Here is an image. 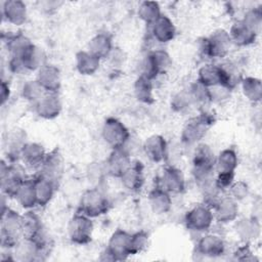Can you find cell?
Instances as JSON below:
<instances>
[{"label":"cell","instance_id":"36","mask_svg":"<svg viewBox=\"0 0 262 262\" xmlns=\"http://www.w3.org/2000/svg\"><path fill=\"white\" fill-rule=\"evenodd\" d=\"M236 232L245 241L256 238L260 232V223L256 218L242 219L236 224Z\"/></svg>","mask_w":262,"mask_h":262},{"label":"cell","instance_id":"42","mask_svg":"<svg viewBox=\"0 0 262 262\" xmlns=\"http://www.w3.org/2000/svg\"><path fill=\"white\" fill-rule=\"evenodd\" d=\"M209 98L211 101H221L227 98L230 94V90L222 85H216L208 88Z\"/></svg>","mask_w":262,"mask_h":262},{"label":"cell","instance_id":"4","mask_svg":"<svg viewBox=\"0 0 262 262\" xmlns=\"http://www.w3.org/2000/svg\"><path fill=\"white\" fill-rule=\"evenodd\" d=\"M25 170L14 164L1 163V189L4 195L15 198L18 189L27 180Z\"/></svg>","mask_w":262,"mask_h":262},{"label":"cell","instance_id":"38","mask_svg":"<svg viewBox=\"0 0 262 262\" xmlns=\"http://www.w3.org/2000/svg\"><path fill=\"white\" fill-rule=\"evenodd\" d=\"M46 90L39 84L37 80L35 81H28L23 87V96L30 101L37 102L44 94Z\"/></svg>","mask_w":262,"mask_h":262},{"label":"cell","instance_id":"31","mask_svg":"<svg viewBox=\"0 0 262 262\" xmlns=\"http://www.w3.org/2000/svg\"><path fill=\"white\" fill-rule=\"evenodd\" d=\"M100 63V58L89 51H79L76 54V68L81 75L94 74Z\"/></svg>","mask_w":262,"mask_h":262},{"label":"cell","instance_id":"13","mask_svg":"<svg viewBox=\"0 0 262 262\" xmlns=\"http://www.w3.org/2000/svg\"><path fill=\"white\" fill-rule=\"evenodd\" d=\"M63 159L58 149H53L46 155V158L39 170V174L52 180L58 185L63 173Z\"/></svg>","mask_w":262,"mask_h":262},{"label":"cell","instance_id":"26","mask_svg":"<svg viewBox=\"0 0 262 262\" xmlns=\"http://www.w3.org/2000/svg\"><path fill=\"white\" fill-rule=\"evenodd\" d=\"M225 249V244L219 235L207 234L203 236L196 246V250L200 254L205 256L215 257L223 254Z\"/></svg>","mask_w":262,"mask_h":262},{"label":"cell","instance_id":"30","mask_svg":"<svg viewBox=\"0 0 262 262\" xmlns=\"http://www.w3.org/2000/svg\"><path fill=\"white\" fill-rule=\"evenodd\" d=\"M113 50L112 37L107 33L96 34L89 42V52L98 58L107 57Z\"/></svg>","mask_w":262,"mask_h":262},{"label":"cell","instance_id":"32","mask_svg":"<svg viewBox=\"0 0 262 262\" xmlns=\"http://www.w3.org/2000/svg\"><path fill=\"white\" fill-rule=\"evenodd\" d=\"M236 167H237V156L234 149L225 148L222 151H220L218 157H216L215 172H217V174L234 173Z\"/></svg>","mask_w":262,"mask_h":262},{"label":"cell","instance_id":"8","mask_svg":"<svg viewBox=\"0 0 262 262\" xmlns=\"http://www.w3.org/2000/svg\"><path fill=\"white\" fill-rule=\"evenodd\" d=\"M93 223L90 217L78 213L74 215L68 225V234L70 239L77 245H85L91 241Z\"/></svg>","mask_w":262,"mask_h":262},{"label":"cell","instance_id":"23","mask_svg":"<svg viewBox=\"0 0 262 262\" xmlns=\"http://www.w3.org/2000/svg\"><path fill=\"white\" fill-rule=\"evenodd\" d=\"M35 192H36V200L37 205L39 206H46L52 199L54 191L57 187L52 180L38 174L36 177L33 178Z\"/></svg>","mask_w":262,"mask_h":262},{"label":"cell","instance_id":"18","mask_svg":"<svg viewBox=\"0 0 262 262\" xmlns=\"http://www.w3.org/2000/svg\"><path fill=\"white\" fill-rule=\"evenodd\" d=\"M214 210V218L221 223H228L236 219L238 215V206L234 199L231 196L221 198L215 207Z\"/></svg>","mask_w":262,"mask_h":262},{"label":"cell","instance_id":"25","mask_svg":"<svg viewBox=\"0 0 262 262\" xmlns=\"http://www.w3.org/2000/svg\"><path fill=\"white\" fill-rule=\"evenodd\" d=\"M231 42L238 46H248L255 42L257 34L252 31L242 19L235 21L228 32Z\"/></svg>","mask_w":262,"mask_h":262},{"label":"cell","instance_id":"43","mask_svg":"<svg viewBox=\"0 0 262 262\" xmlns=\"http://www.w3.org/2000/svg\"><path fill=\"white\" fill-rule=\"evenodd\" d=\"M192 100V97L190 95V93H178L174 99L172 104V107L176 111H182L183 108L187 107V105H189L190 101Z\"/></svg>","mask_w":262,"mask_h":262},{"label":"cell","instance_id":"5","mask_svg":"<svg viewBox=\"0 0 262 262\" xmlns=\"http://www.w3.org/2000/svg\"><path fill=\"white\" fill-rule=\"evenodd\" d=\"M45 64L44 51L33 43L17 58H11L9 61L10 70L14 73L40 70Z\"/></svg>","mask_w":262,"mask_h":262},{"label":"cell","instance_id":"10","mask_svg":"<svg viewBox=\"0 0 262 262\" xmlns=\"http://www.w3.org/2000/svg\"><path fill=\"white\" fill-rule=\"evenodd\" d=\"M172 60L167 51L157 49L147 54L142 66V76L154 80L159 75L164 74L171 66Z\"/></svg>","mask_w":262,"mask_h":262},{"label":"cell","instance_id":"20","mask_svg":"<svg viewBox=\"0 0 262 262\" xmlns=\"http://www.w3.org/2000/svg\"><path fill=\"white\" fill-rule=\"evenodd\" d=\"M39 84L46 90V92L57 93L60 87V73L53 64H44L37 77Z\"/></svg>","mask_w":262,"mask_h":262},{"label":"cell","instance_id":"1","mask_svg":"<svg viewBox=\"0 0 262 262\" xmlns=\"http://www.w3.org/2000/svg\"><path fill=\"white\" fill-rule=\"evenodd\" d=\"M216 157L212 148L207 144L196 146L192 159V173L196 183L203 188H207L214 183Z\"/></svg>","mask_w":262,"mask_h":262},{"label":"cell","instance_id":"19","mask_svg":"<svg viewBox=\"0 0 262 262\" xmlns=\"http://www.w3.org/2000/svg\"><path fill=\"white\" fill-rule=\"evenodd\" d=\"M1 11L3 18L15 26H21L27 19V5L19 0L3 2Z\"/></svg>","mask_w":262,"mask_h":262},{"label":"cell","instance_id":"14","mask_svg":"<svg viewBox=\"0 0 262 262\" xmlns=\"http://www.w3.org/2000/svg\"><path fill=\"white\" fill-rule=\"evenodd\" d=\"M160 187L169 193H180L185 188V179L183 173L178 168L168 166L163 170L160 178Z\"/></svg>","mask_w":262,"mask_h":262},{"label":"cell","instance_id":"29","mask_svg":"<svg viewBox=\"0 0 262 262\" xmlns=\"http://www.w3.org/2000/svg\"><path fill=\"white\" fill-rule=\"evenodd\" d=\"M21 220L24 238L33 239L34 237H36L45 230L40 216L33 211L28 210L25 214H23Z\"/></svg>","mask_w":262,"mask_h":262},{"label":"cell","instance_id":"40","mask_svg":"<svg viewBox=\"0 0 262 262\" xmlns=\"http://www.w3.org/2000/svg\"><path fill=\"white\" fill-rule=\"evenodd\" d=\"M148 243V234L141 230L131 235V251L132 255L140 253L143 251Z\"/></svg>","mask_w":262,"mask_h":262},{"label":"cell","instance_id":"15","mask_svg":"<svg viewBox=\"0 0 262 262\" xmlns=\"http://www.w3.org/2000/svg\"><path fill=\"white\" fill-rule=\"evenodd\" d=\"M47 152L44 147L36 142H27L20 151L19 159L28 169L40 170Z\"/></svg>","mask_w":262,"mask_h":262},{"label":"cell","instance_id":"33","mask_svg":"<svg viewBox=\"0 0 262 262\" xmlns=\"http://www.w3.org/2000/svg\"><path fill=\"white\" fill-rule=\"evenodd\" d=\"M15 200L24 209L27 210H30L37 205L33 179H27L23 183L15 195Z\"/></svg>","mask_w":262,"mask_h":262},{"label":"cell","instance_id":"34","mask_svg":"<svg viewBox=\"0 0 262 262\" xmlns=\"http://www.w3.org/2000/svg\"><path fill=\"white\" fill-rule=\"evenodd\" d=\"M152 80L140 75L134 83V93L136 98L143 103H152L155 101L152 92Z\"/></svg>","mask_w":262,"mask_h":262},{"label":"cell","instance_id":"16","mask_svg":"<svg viewBox=\"0 0 262 262\" xmlns=\"http://www.w3.org/2000/svg\"><path fill=\"white\" fill-rule=\"evenodd\" d=\"M35 104L36 113L44 119H54L61 112V101L54 92H46Z\"/></svg>","mask_w":262,"mask_h":262},{"label":"cell","instance_id":"22","mask_svg":"<svg viewBox=\"0 0 262 262\" xmlns=\"http://www.w3.org/2000/svg\"><path fill=\"white\" fill-rule=\"evenodd\" d=\"M123 185L130 191H138L144 183L143 166L140 162H135L120 177Z\"/></svg>","mask_w":262,"mask_h":262},{"label":"cell","instance_id":"9","mask_svg":"<svg viewBox=\"0 0 262 262\" xmlns=\"http://www.w3.org/2000/svg\"><path fill=\"white\" fill-rule=\"evenodd\" d=\"M102 137L113 149H116L125 146L129 140L130 133L121 121L116 118H108L102 127Z\"/></svg>","mask_w":262,"mask_h":262},{"label":"cell","instance_id":"37","mask_svg":"<svg viewBox=\"0 0 262 262\" xmlns=\"http://www.w3.org/2000/svg\"><path fill=\"white\" fill-rule=\"evenodd\" d=\"M162 15L158 2L143 1L138 7V16L147 25H152Z\"/></svg>","mask_w":262,"mask_h":262},{"label":"cell","instance_id":"7","mask_svg":"<svg viewBox=\"0 0 262 262\" xmlns=\"http://www.w3.org/2000/svg\"><path fill=\"white\" fill-rule=\"evenodd\" d=\"M231 39L227 31L219 29L214 31L203 42V52L211 58L224 57L230 48Z\"/></svg>","mask_w":262,"mask_h":262},{"label":"cell","instance_id":"11","mask_svg":"<svg viewBox=\"0 0 262 262\" xmlns=\"http://www.w3.org/2000/svg\"><path fill=\"white\" fill-rule=\"evenodd\" d=\"M214 220L212 209L206 204H201L189 210L184 218L186 227L193 231L208 230Z\"/></svg>","mask_w":262,"mask_h":262},{"label":"cell","instance_id":"2","mask_svg":"<svg viewBox=\"0 0 262 262\" xmlns=\"http://www.w3.org/2000/svg\"><path fill=\"white\" fill-rule=\"evenodd\" d=\"M0 236L3 248H14L21 241V238H24L21 215L9 208L3 210Z\"/></svg>","mask_w":262,"mask_h":262},{"label":"cell","instance_id":"6","mask_svg":"<svg viewBox=\"0 0 262 262\" xmlns=\"http://www.w3.org/2000/svg\"><path fill=\"white\" fill-rule=\"evenodd\" d=\"M214 121L213 116L208 113H202L198 117L190 119L182 129L181 140L186 144L196 143L205 136Z\"/></svg>","mask_w":262,"mask_h":262},{"label":"cell","instance_id":"41","mask_svg":"<svg viewBox=\"0 0 262 262\" xmlns=\"http://www.w3.org/2000/svg\"><path fill=\"white\" fill-rule=\"evenodd\" d=\"M228 189H230L231 198L234 199L236 202L244 200L249 194V186L244 181L233 182Z\"/></svg>","mask_w":262,"mask_h":262},{"label":"cell","instance_id":"21","mask_svg":"<svg viewBox=\"0 0 262 262\" xmlns=\"http://www.w3.org/2000/svg\"><path fill=\"white\" fill-rule=\"evenodd\" d=\"M143 149L149 160L156 163H161L167 158V142L161 135H151L144 144Z\"/></svg>","mask_w":262,"mask_h":262},{"label":"cell","instance_id":"44","mask_svg":"<svg viewBox=\"0 0 262 262\" xmlns=\"http://www.w3.org/2000/svg\"><path fill=\"white\" fill-rule=\"evenodd\" d=\"M9 95H10L9 85L5 81H2V84H1V103L2 104H4L6 100H8Z\"/></svg>","mask_w":262,"mask_h":262},{"label":"cell","instance_id":"24","mask_svg":"<svg viewBox=\"0 0 262 262\" xmlns=\"http://www.w3.org/2000/svg\"><path fill=\"white\" fill-rule=\"evenodd\" d=\"M151 34L157 41L161 43H167L174 39L176 29L173 21L167 15L162 14L151 25Z\"/></svg>","mask_w":262,"mask_h":262},{"label":"cell","instance_id":"27","mask_svg":"<svg viewBox=\"0 0 262 262\" xmlns=\"http://www.w3.org/2000/svg\"><path fill=\"white\" fill-rule=\"evenodd\" d=\"M148 203L156 214H164L171 209L172 199L167 190L158 185L150 190L148 194Z\"/></svg>","mask_w":262,"mask_h":262},{"label":"cell","instance_id":"35","mask_svg":"<svg viewBox=\"0 0 262 262\" xmlns=\"http://www.w3.org/2000/svg\"><path fill=\"white\" fill-rule=\"evenodd\" d=\"M244 95L253 102H259L262 96L261 81L257 78L247 77L241 80Z\"/></svg>","mask_w":262,"mask_h":262},{"label":"cell","instance_id":"17","mask_svg":"<svg viewBox=\"0 0 262 262\" xmlns=\"http://www.w3.org/2000/svg\"><path fill=\"white\" fill-rule=\"evenodd\" d=\"M132 164L131 159L127 150L124 147L113 149L106 161V172L117 178H120L124 172L130 167Z\"/></svg>","mask_w":262,"mask_h":262},{"label":"cell","instance_id":"28","mask_svg":"<svg viewBox=\"0 0 262 262\" xmlns=\"http://www.w3.org/2000/svg\"><path fill=\"white\" fill-rule=\"evenodd\" d=\"M198 82L209 88L216 85L223 86V75L220 64H205L198 73Z\"/></svg>","mask_w":262,"mask_h":262},{"label":"cell","instance_id":"39","mask_svg":"<svg viewBox=\"0 0 262 262\" xmlns=\"http://www.w3.org/2000/svg\"><path fill=\"white\" fill-rule=\"evenodd\" d=\"M252 31H254L257 35L261 30L262 24V10L261 7H255L250 9L242 19Z\"/></svg>","mask_w":262,"mask_h":262},{"label":"cell","instance_id":"12","mask_svg":"<svg viewBox=\"0 0 262 262\" xmlns=\"http://www.w3.org/2000/svg\"><path fill=\"white\" fill-rule=\"evenodd\" d=\"M131 235L123 229H118L112 234L105 251L111 260H124L132 255Z\"/></svg>","mask_w":262,"mask_h":262},{"label":"cell","instance_id":"3","mask_svg":"<svg viewBox=\"0 0 262 262\" xmlns=\"http://www.w3.org/2000/svg\"><path fill=\"white\" fill-rule=\"evenodd\" d=\"M108 209V199L98 187H93L86 190L83 193L79 204V212L90 218L101 216L105 214Z\"/></svg>","mask_w":262,"mask_h":262}]
</instances>
